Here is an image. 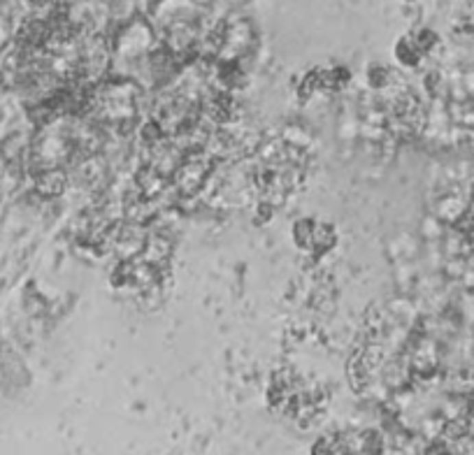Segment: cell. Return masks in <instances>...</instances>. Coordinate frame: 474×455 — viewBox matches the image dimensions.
Here are the masks:
<instances>
[]
</instances>
